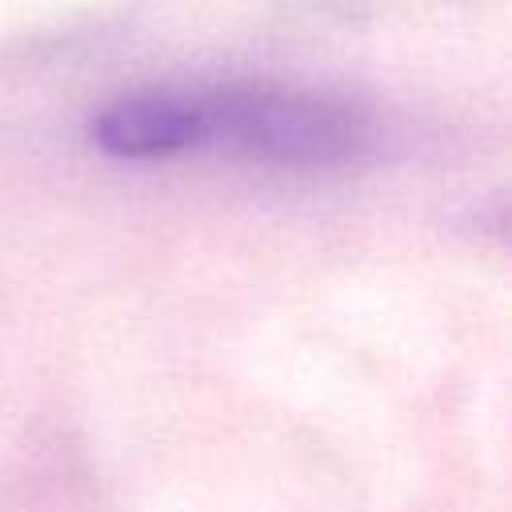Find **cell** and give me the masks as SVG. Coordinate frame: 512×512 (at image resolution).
<instances>
[{
    "mask_svg": "<svg viewBox=\"0 0 512 512\" xmlns=\"http://www.w3.org/2000/svg\"><path fill=\"white\" fill-rule=\"evenodd\" d=\"M188 152H228L280 168H332L372 148V120L328 92L284 84L184 88Z\"/></svg>",
    "mask_w": 512,
    "mask_h": 512,
    "instance_id": "6da1fadb",
    "label": "cell"
}]
</instances>
